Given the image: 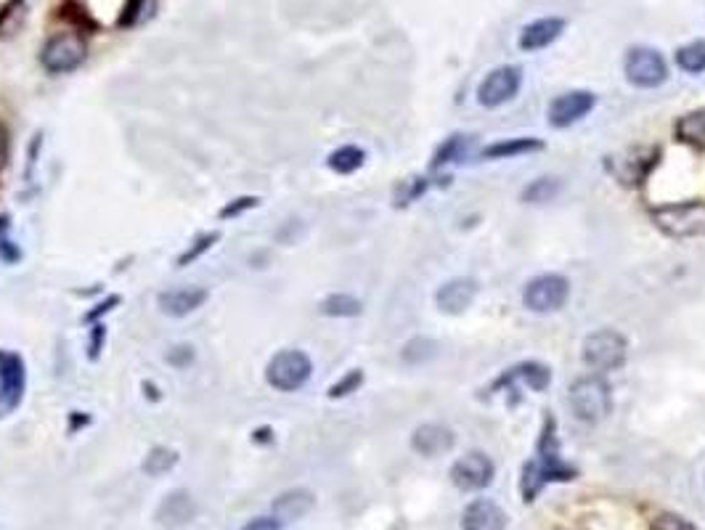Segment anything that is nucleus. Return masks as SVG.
<instances>
[{
  "label": "nucleus",
  "instance_id": "obj_1",
  "mask_svg": "<svg viewBox=\"0 0 705 530\" xmlns=\"http://www.w3.org/2000/svg\"><path fill=\"white\" fill-rule=\"evenodd\" d=\"M576 477V470L565 464L560 456V440H557V424L552 417L544 419V430L539 438V456L536 462H528L523 470V480H520V491H523L525 501H536L546 483H568Z\"/></svg>",
  "mask_w": 705,
  "mask_h": 530
},
{
  "label": "nucleus",
  "instance_id": "obj_2",
  "mask_svg": "<svg viewBox=\"0 0 705 530\" xmlns=\"http://www.w3.org/2000/svg\"><path fill=\"white\" fill-rule=\"evenodd\" d=\"M652 223L674 239H698L705 236V202H676V205L652 207Z\"/></svg>",
  "mask_w": 705,
  "mask_h": 530
},
{
  "label": "nucleus",
  "instance_id": "obj_3",
  "mask_svg": "<svg viewBox=\"0 0 705 530\" xmlns=\"http://www.w3.org/2000/svg\"><path fill=\"white\" fill-rule=\"evenodd\" d=\"M570 409L581 422H599L605 419L613 409V395H610V385L599 374H589V377L576 379L570 385L568 393Z\"/></svg>",
  "mask_w": 705,
  "mask_h": 530
},
{
  "label": "nucleus",
  "instance_id": "obj_4",
  "mask_svg": "<svg viewBox=\"0 0 705 530\" xmlns=\"http://www.w3.org/2000/svg\"><path fill=\"white\" fill-rule=\"evenodd\" d=\"M313 364L303 350H281L268 361L266 379L273 390L281 393H295L311 379Z\"/></svg>",
  "mask_w": 705,
  "mask_h": 530
},
{
  "label": "nucleus",
  "instance_id": "obj_5",
  "mask_svg": "<svg viewBox=\"0 0 705 530\" xmlns=\"http://www.w3.org/2000/svg\"><path fill=\"white\" fill-rule=\"evenodd\" d=\"M623 75L637 88H658V85L666 83L668 64L658 48L634 46L629 48L626 59H623Z\"/></svg>",
  "mask_w": 705,
  "mask_h": 530
},
{
  "label": "nucleus",
  "instance_id": "obj_6",
  "mask_svg": "<svg viewBox=\"0 0 705 530\" xmlns=\"http://www.w3.org/2000/svg\"><path fill=\"white\" fill-rule=\"evenodd\" d=\"M85 53H88L85 40L77 32H56L40 51V61L51 75H67V72H75L83 64Z\"/></svg>",
  "mask_w": 705,
  "mask_h": 530
},
{
  "label": "nucleus",
  "instance_id": "obj_7",
  "mask_svg": "<svg viewBox=\"0 0 705 530\" xmlns=\"http://www.w3.org/2000/svg\"><path fill=\"white\" fill-rule=\"evenodd\" d=\"M570 281L560 273H544L525 284L523 303L533 313H554L568 303Z\"/></svg>",
  "mask_w": 705,
  "mask_h": 530
},
{
  "label": "nucleus",
  "instance_id": "obj_8",
  "mask_svg": "<svg viewBox=\"0 0 705 530\" xmlns=\"http://www.w3.org/2000/svg\"><path fill=\"white\" fill-rule=\"evenodd\" d=\"M629 342L615 329H599L584 340V361L597 371H613L626 361Z\"/></svg>",
  "mask_w": 705,
  "mask_h": 530
},
{
  "label": "nucleus",
  "instance_id": "obj_9",
  "mask_svg": "<svg viewBox=\"0 0 705 530\" xmlns=\"http://www.w3.org/2000/svg\"><path fill=\"white\" fill-rule=\"evenodd\" d=\"M24 390H27L24 358L11 350H0V417H8L22 406Z\"/></svg>",
  "mask_w": 705,
  "mask_h": 530
},
{
  "label": "nucleus",
  "instance_id": "obj_10",
  "mask_svg": "<svg viewBox=\"0 0 705 530\" xmlns=\"http://www.w3.org/2000/svg\"><path fill=\"white\" fill-rule=\"evenodd\" d=\"M520 85H523V69L515 67V64L496 67L478 85V101L486 109H496V106L515 99L517 93H520Z\"/></svg>",
  "mask_w": 705,
  "mask_h": 530
},
{
  "label": "nucleus",
  "instance_id": "obj_11",
  "mask_svg": "<svg viewBox=\"0 0 705 530\" xmlns=\"http://www.w3.org/2000/svg\"><path fill=\"white\" fill-rule=\"evenodd\" d=\"M451 480L459 491H483L493 480V462L483 451L464 454L459 462L451 467Z\"/></svg>",
  "mask_w": 705,
  "mask_h": 530
},
{
  "label": "nucleus",
  "instance_id": "obj_12",
  "mask_svg": "<svg viewBox=\"0 0 705 530\" xmlns=\"http://www.w3.org/2000/svg\"><path fill=\"white\" fill-rule=\"evenodd\" d=\"M597 104V96L592 91H568L557 96L549 104V125L552 128H570L578 120H584Z\"/></svg>",
  "mask_w": 705,
  "mask_h": 530
},
{
  "label": "nucleus",
  "instance_id": "obj_13",
  "mask_svg": "<svg viewBox=\"0 0 705 530\" xmlns=\"http://www.w3.org/2000/svg\"><path fill=\"white\" fill-rule=\"evenodd\" d=\"M549 382H552V371H549V366L539 364V361H523V364H517L512 366V369L504 371V374L488 387V393L517 390V385H528L531 390L541 393V390L549 387Z\"/></svg>",
  "mask_w": 705,
  "mask_h": 530
},
{
  "label": "nucleus",
  "instance_id": "obj_14",
  "mask_svg": "<svg viewBox=\"0 0 705 530\" xmlns=\"http://www.w3.org/2000/svg\"><path fill=\"white\" fill-rule=\"evenodd\" d=\"M658 162V149H629L621 157L610 162V170L615 173L618 181H623L626 186H637L647 178V173L652 170V165Z\"/></svg>",
  "mask_w": 705,
  "mask_h": 530
},
{
  "label": "nucleus",
  "instance_id": "obj_15",
  "mask_svg": "<svg viewBox=\"0 0 705 530\" xmlns=\"http://www.w3.org/2000/svg\"><path fill=\"white\" fill-rule=\"evenodd\" d=\"M478 297V284L472 279H451L438 289L435 295V305L440 308V313L448 316H459L472 305V300Z\"/></svg>",
  "mask_w": 705,
  "mask_h": 530
},
{
  "label": "nucleus",
  "instance_id": "obj_16",
  "mask_svg": "<svg viewBox=\"0 0 705 530\" xmlns=\"http://www.w3.org/2000/svg\"><path fill=\"white\" fill-rule=\"evenodd\" d=\"M565 19L562 16H544V19H536V22L525 24L523 32H520V48L523 51H544L560 38L565 32Z\"/></svg>",
  "mask_w": 705,
  "mask_h": 530
},
{
  "label": "nucleus",
  "instance_id": "obj_17",
  "mask_svg": "<svg viewBox=\"0 0 705 530\" xmlns=\"http://www.w3.org/2000/svg\"><path fill=\"white\" fill-rule=\"evenodd\" d=\"M207 289L202 287H181V289H167V292H162L160 297H157V305H160V311L167 313V316L173 318H183L189 316V313L199 311L202 305L207 303Z\"/></svg>",
  "mask_w": 705,
  "mask_h": 530
},
{
  "label": "nucleus",
  "instance_id": "obj_18",
  "mask_svg": "<svg viewBox=\"0 0 705 530\" xmlns=\"http://www.w3.org/2000/svg\"><path fill=\"white\" fill-rule=\"evenodd\" d=\"M464 530H507V515L499 504L488 499L472 501L462 515Z\"/></svg>",
  "mask_w": 705,
  "mask_h": 530
},
{
  "label": "nucleus",
  "instance_id": "obj_19",
  "mask_svg": "<svg viewBox=\"0 0 705 530\" xmlns=\"http://www.w3.org/2000/svg\"><path fill=\"white\" fill-rule=\"evenodd\" d=\"M414 451L422 456H440L454 448V432L443 424H422L411 438Z\"/></svg>",
  "mask_w": 705,
  "mask_h": 530
},
{
  "label": "nucleus",
  "instance_id": "obj_20",
  "mask_svg": "<svg viewBox=\"0 0 705 530\" xmlns=\"http://www.w3.org/2000/svg\"><path fill=\"white\" fill-rule=\"evenodd\" d=\"M313 507V493L297 488V491H287L281 493L279 499L273 501V517L279 523H292V520H300L311 512Z\"/></svg>",
  "mask_w": 705,
  "mask_h": 530
},
{
  "label": "nucleus",
  "instance_id": "obj_21",
  "mask_svg": "<svg viewBox=\"0 0 705 530\" xmlns=\"http://www.w3.org/2000/svg\"><path fill=\"white\" fill-rule=\"evenodd\" d=\"M197 507L186 491H175L170 493L165 501L160 504V512H157V520L162 525H186L194 517Z\"/></svg>",
  "mask_w": 705,
  "mask_h": 530
},
{
  "label": "nucleus",
  "instance_id": "obj_22",
  "mask_svg": "<svg viewBox=\"0 0 705 530\" xmlns=\"http://www.w3.org/2000/svg\"><path fill=\"white\" fill-rule=\"evenodd\" d=\"M676 138L695 149H705V109L684 114L682 120L676 122Z\"/></svg>",
  "mask_w": 705,
  "mask_h": 530
},
{
  "label": "nucleus",
  "instance_id": "obj_23",
  "mask_svg": "<svg viewBox=\"0 0 705 530\" xmlns=\"http://www.w3.org/2000/svg\"><path fill=\"white\" fill-rule=\"evenodd\" d=\"M541 146L544 144H541V141H536V138H515V141H501V144L488 146V149H483V152H480V157L483 159L520 157V154L539 152Z\"/></svg>",
  "mask_w": 705,
  "mask_h": 530
},
{
  "label": "nucleus",
  "instance_id": "obj_24",
  "mask_svg": "<svg viewBox=\"0 0 705 530\" xmlns=\"http://www.w3.org/2000/svg\"><path fill=\"white\" fill-rule=\"evenodd\" d=\"M366 154L358 149V146H340L337 152L329 154V159H326V165L332 167L334 173L340 175H350L356 173L358 167L364 165Z\"/></svg>",
  "mask_w": 705,
  "mask_h": 530
},
{
  "label": "nucleus",
  "instance_id": "obj_25",
  "mask_svg": "<svg viewBox=\"0 0 705 530\" xmlns=\"http://www.w3.org/2000/svg\"><path fill=\"white\" fill-rule=\"evenodd\" d=\"M676 64H679V69H684V72H690V75L705 72V38L692 40V43L679 48V51H676Z\"/></svg>",
  "mask_w": 705,
  "mask_h": 530
},
{
  "label": "nucleus",
  "instance_id": "obj_26",
  "mask_svg": "<svg viewBox=\"0 0 705 530\" xmlns=\"http://www.w3.org/2000/svg\"><path fill=\"white\" fill-rule=\"evenodd\" d=\"M361 300H356L353 295H329L321 303V313L324 316H332V318H353V316H358L361 313Z\"/></svg>",
  "mask_w": 705,
  "mask_h": 530
},
{
  "label": "nucleus",
  "instance_id": "obj_27",
  "mask_svg": "<svg viewBox=\"0 0 705 530\" xmlns=\"http://www.w3.org/2000/svg\"><path fill=\"white\" fill-rule=\"evenodd\" d=\"M560 189L562 183L557 178H539L531 186H525L523 202H528V205H544V202H552L560 194Z\"/></svg>",
  "mask_w": 705,
  "mask_h": 530
},
{
  "label": "nucleus",
  "instance_id": "obj_28",
  "mask_svg": "<svg viewBox=\"0 0 705 530\" xmlns=\"http://www.w3.org/2000/svg\"><path fill=\"white\" fill-rule=\"evenodd\" d=\"M467 149H470L467 136H451L446 144L440 146L438 152H435L433 170H440V167L448 165V162H462V159L467 157Z\"/></svg>",
  "mask_w": 705,
  "mask_h": 530
},
{
  "label": "nucleus",
  "instance_id": "obj_29",
  "mask_svg": "<svg viewBox=\"0 0 705 530\" xmlns=\"http://www.w3.org/2000/svg\"><path fill=\"white\" fill-rule=\"evenodd\" d=\"M175 462H178V454H175L173 448H154L152 454L146 456L144 472L152 477H160L173 470Z\"/></svg>",
  "mask_w": 705,
  "mask_h": 530
},
{
  "label": "nucleus",
  "instance_id": "obj_30",
  "mask_svg": "<svg viewBox=\"0 0 705 530\" xmlns=\"http://www.w3.org/2000/svg\"><path fill=\"white\" fill-rule=\"evenodd\" d=\"M218 239H220L218 231H210V234L197 236V242L191 244L189 250L183 252L181 258H178V265H181V268H183V265H189V263H194V260H199V258H202V255H205L207 250H210V247H213L215 242H218Z\"/></svg>",
  "mask_w": 705,
  "mask_h": 530
},
{
  "label": "nucleus",
  "instance_id": "obj_31",
  "mask_svg": "<svg viewBox=\"0 0 705 530\" xmlns=\"http://www.w3.org/2000/svg\"><path fill=\"white\" fill-rule=\"evenodd\" d=\"M361 385H364V371L361 369L348 371L340 382H334V385L329 387V398H345V395L356 393Z\"/></svg>",
  "mask_w": 705,
  "mask_h": 530
},
{
  "label": "nucleus",
  "instance_id": "obj_32",
  "mask_svg": "<svg viewBox=\"0 0 705 530\" xmlns=\"http://www.w3.org/2000/svg\"><path fill=\"white\" fill-rule=\"evenodd\" d=\"M435 353V342L430 340H411L403 350V361L409 364H422V361H430Z\"/></svg>",
  "mask_w": 705,
  "mask_h": 530
},
{
  "label": "nucleus",
  "instance_id": "obj_33",
  "mask_svg": "<svg viewBox=\"0 0 705 530\" xmlns=\"http://www.w3.org/2000/svg\"><path fill=\"white\" fill-rule=\"evenodd\" d=\"M258 202H260L258 197H239V199H234L231 205H226L223 210H220V218H223V220L239 218L242 212L252 210V207H258Z\"/></svg>",
  "mask_w": 705,
  "mask_h": 530
},
{
  "label": "nucleus",
  "instance_id": "obj_34",
  "mask_svg": "<svg viewBox=\"0 0 705 530\" xmlns=\"http://www.w3.org/2000/svg\"><path fill=\"white\" fill-rule=\"evenodd\" d=\"M652 530H695V525L679 515H660V517H655Z\"/></svg>",
  "mask_w": 705,
  "mask_h": 530
},
{
  "label": "nucleus",
  "instance_id": "obj_35",
  "mask_svg": "<svg viewBox=\"0 0 705 530\" xmlns=\"http://www.w3.org/2000/svg\"><path fill=\"white\" fill-rule=\"evenodd\" d=\"M167 361H170L175 369H186V366L194 361V348H191V345H175V348L167 353Z\"/></svg>",
  "mask_w": 705,
  "mask_h": 530
},
{
  "label": "nucleus",
  "instance_id": "obj_36",
  "mask_svg": "<svg viewBox=\"0 0 705 530\" xmlns=\"http://www.w3.org/2000/svg\"><path fill=\"white\" fill-rule=\"evenodd\" d=\"M425 189L427 183L422 181V178H414V181L403 186V191H398V205H411L419 194H425Z\"/></svg>",
  "mask_w": 705,
  "mask_h": 530
},
{
  "label": "nucleus",
  "instance_id": "obj_37",
  "mask_svg": "<svg viewBox=\"0 0 705 530\" xmlns=\"http://www.w3.org/2000/svg\"><path fill=\"white\" fill-rule=\"evenodd\" d=\"M104 340H107V326L96 324L91 329V345H88V358H91V361H96V358L101 356Z\"/></svg>",
  "mask_w": 705,
  "mask_h": 530
},
{
  "label": "nucleus",
  "instance_id": "obj_38",
  "mask_svg": "<svg viewBox=\"0 0 705 530\" xmlns=\"http://www.w3.org/2000/svg\"><path fill=\"white\" fill-rule=\"evenodd\" d=\"M114 305H120V297H117V295L107 297V300H104V303H99V305H96V311H91V313H88V316H85V321H99V318L104 316V313H109V311H112Z\"/></svg>",
  "mask_w": 705,
  "mask_h": 530
},
{
  "label": "nucleus",
  "instance_id": "obj_39",
  "mask_svg": "<svg viewBox=\"0 0 705 530\" xmlns=\"http://www.w3.org/2000/svg\"><path fill=\"white\" fill-rule=\"evenodd\" d=\"M242 530H281V523L276 517H258V520L244 525Z\"/></svg>",
  "mask_w": 705,
  "mask_h": 530
},
{
  "label": "nucleus",
  "instance_id": "obj_40",
  "mask_svg": "<svg viewBox=\"0 0 705 530\" xmlns=\"http://www.w3.org/2000/svg\"><path fill=\"white\" fill-rule=\"evenodd\" d=\"M0 255H3V260H8V263L22 258V252L16 250V247H11V242H6V239H0Z\"/></svg>",
  "mask_w": 705,
  "mask_h": 530
},
{
  "label": "nucleus",
  "instance_id": "obj_41",
  "mask_svg": "<svg viewBox=\"0 0 705 530\" xmlns=\"http://www.w3.org/2000/svg\"><path fill=\"white\" fill-rule=\"evenodd\" d=\"M6 157H8V146H6V138L0 136V170H3V165H6Z\"/></svg>",
  "mask_w": 705,
  "mask_h": 530
}]
</instances>
